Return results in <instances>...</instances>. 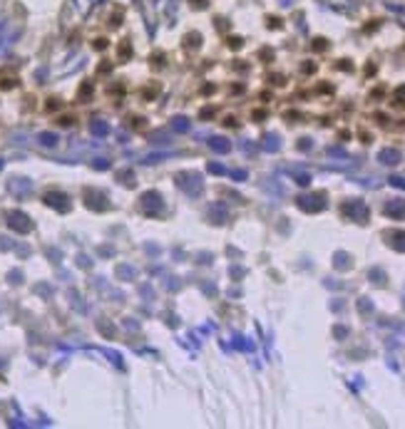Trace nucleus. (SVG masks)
<instances>
[{"mask_svg":"<svg viewBox=\"0 0 405 429\" xmlns=\"http://www.w3.org/2000/svg\"><path fill=\"white\" fill-rule=\"evenodd\" d=\"M378 161L383 166H395V164H400V151L398 149H380L378 151Z\"/></svg>","mask_w":405,"mask_h":429,"instance_id":"3","label":"nucleus"},{"mask_svg":"<svg viewBox=\"0 0 405 429\" xmlns=\"http://www.w3.org/2000/svg\"><path fill=\"white\" fill-rule=\"evenodd\" d=\"M209 171H212V174H224V166H219V164H209Z\"/></svg>","mask_w":405,"mask_h":429,"instance_id":"17","label":"nucleus"},{"mask_svg":"<svg viewBox=\"0 0 405 429\" xmlns=\"http://www.w3.org/2000/svg\"><path fill=\"white\" fill-rule=\"evenodd\" d=\"M388 236V243L395 248V251H403L405 253V231H390L385 234Z\"/></svg>","mask_w":405,"mask_h":429,"instance_id":"5","label":"nucleus"},{"mask_svg":"<svg viewBox=\"0 0 405 429\" xmlns=\"http://www.w3.org/2000/svg\"><path fill=\"white\" fill-rule=\"evenodd\" d=\"M142 201H144L147 213H149V211L159 213V208H162V203H159V193H144V196H142Z\"/></svg>","mask_w":405,"mask_h":429,"instance_id":"6","label":"nucleus"},{"mask_svg":"<svg viewBox=\"0 0 405 429\" xmlns=\"http://www.w3.org/2000/svg\"><path fill=\"white\" fill-rule=\"evenodd\" d=\"M358 310H360V313H370V310H373V305L368 303V298H360V300H358Z\"/></svg>","mask_w":405,"mask_h":429,"instance_id":"14","label":"nucleus"},{"mask_svg":"<svg viewBox=\"0 0 405 429\" xmlns=\"http://www.w3.org/2000/svg\"><path fill=\"white\" fill-rule=\"evenodd\" d=\"M186 127H189V124H186V119H184V117H176V119H174V129L186 132Z\"/></svg>","mask_w":405,"mask_h":429,"instance_id":"15","label":"nucleus"},{"mask_svg":"<svg viewBox=\"0 0 405 429\" xmlns=\"http://www.w3.org/2000/svg\"><path fill=\"white\" fill-rule=\"evenodd\" d=\"M92 129H95V132H97V134H105V132H107V127H105V124H95V127H92Z\"/></svg>","mask_w":405,"mask_h":429,"instance_id":"18","label":"nucleus"},{"mask_svg":"<svg viewBox=\"0 0 405 429\" xmlns=\"http://www.w3.org/2000/svg\"><path fill=\"white\" fill-rule=\"evenodd\" d=\"M279 146H281V139L276 134H266L264 137V149L266 151H279Z\"/></svg>","mask_w":405,"mask_h":429,"instance_id":"8","label":"nucleus"},{"mask_svg":"<svg viewBox=\"0 0 405 429\" xmlns=\"http://www.w3.org/2000/svg\"><path fill=\"white\" fill-rule=\"evenodd\" d=\"M336 335H338V337H346L348 330H346V328H336Z\"/></svg>","mask_w":405,"mask_h":429,"instance_id":"20","label":"nucleus"},{"mask_svg":"<svg viewBox=\"0 0 405 429\" xmlns=\"http://www.w3.org/2000/svg\"><path fill=\"white\" fill-rule=\"evenodd\" d=\"M209 216H217V219H219L217 224H222V221L227 219V211H224V206H214V208L209 211Z\"/></svg>","mask_w":405,"mask_h":429,"instance_id":"11","label":"nucleus"},{"mask_svg":"<svg viewBox=\"0 0 405 429\" xmlns=\"http://www.w3.org/2000/svg\"><path fill=\"white\" fill-rule=\"evenodd\" d=\"M343 213H346L350 221H360V224L368 221V206L363 201H348V203H343Z\"/></svg>","mask_w":405,"mask_h":429,"instance_id":"2","label":"nucleus"},{"mask_svg":"<svg viewBox=\"0 0 405 429\" xmlns=\"http://www.w3.org/2000/svg\"><path fill=\"white\" fill-rule=\"evenodd\" d=\"M293 179H296V184H301V186H308V184H311V176H308V174H298V171H293Z\"/></svg>","mask_w":405,"mask_h":429,"instance_id":"12","label":"nucleus"},{"mask_svg":"<svg viewBox=\"0 0 405 429\" xmlns=\"http://www.w3.org/2000/svg\"><path fill=\"white\" fill-rule=\"evenodd\" d=\"M395 102H398V104H405V87L395 90Z\"/></svg>","mask_w":405,"mask_h":429,"instance_id":"16","label":"nucleus"},{"mask_svg":"<svg viewBox=\"0 0 405 429\" xmlns=\"http://www.w3.org/2000/svg\"><path fill=\"white\" fill-rule=\"evenodd\" d=\"M298 146H301V149H308V146H311V139H301V144H298Z\"/></svg>","mask_w":405,"mask_h":429,"instance_id":"21","label":"nucleus"},{"mask_svg":"<svg viewBox=\"0 0 405 429\" xmlns=\"http://www.w3.org/2000/svg\"><path fill=\"white\" fill-rule=\"evenodd\" d=\"M333 266H336V268H341V271L350 268V256H348V253H336V261H333Z\"/></svg>","mask_w":405,"mask_h":429,"instance_id":"9","label":"nucleus"},{"mask_svg":"<svg viewBox=\"0 0 405 429\" xmlns=\"http://www.w3.org/2000/svg\"><path fill=\"white\" fill-rule=\"evenodd\" d=\"M368 276H370V281H373L375 286H383V283H385V273H383V271H378V268H370V273H368Z\"/></svg>","mask_w":405,"mask_h":429,"instance_id":"10","label":"nucleus"},{"mask_svg":"<svg viewBox=\"0 0 405 429\" xmlns=\"http://www.w3.org/2000/svg\"><path fill=\"white\" fill-rule=\"evenodd\" d=\"M298 208L301 211H308V213H318L326 208V196L323 193H311V196H298L296 198Z\"/></svg>","mask_w":405,"mask_h":429,"instance_id":"1","label":"nucleus"},{"mask_svg":"<svg viewBox=\"0 0 405 429\" xmlns=\"http://www.w3.org/2000/svg\"><path fill=\"white\" fill-rule=\"evenodd\" d=\"M385 216H390V219H403V216H405V201H403V198L388 201V203H385Z\"/></svg>","mask_w":405,"mask_h":429,"instance_id":"4","label":"nucleus"},{"mask_svg":"<svg viewBox=\"0 0 405 429\" xmlns=\"http://www.w3.org/2000/svg\"><path fill=\"white\" fill-rule=\"evenodd\" d=\"M209 146H212L217 154H227V151L231 149V144H229L227 139H222V137H214V139L209 142Z\"/></svg>","mask_w":405,"mask_h":429,"instance_id":"7","label":"nucleus"},{"mask_svg":"<svg viewBox=\"0 0 405 429\" xmlns=\"http://www.w3.org/2000/svg\"><path fill=\"white\" fill-rule=\"evenodd\" d=\"M388 181H390V186H395V189H405V176H390Z\"/></svg>","mask_w":405,"mask_h":429,"instance_id":"13","label":"nucleus"},{"mask_svg":"<svg viewBox=\"0 0 405 429\" xmlns=\"http://www.w3.org/2000/svg\"><path fill=\"white\" fill-rule=\"evenodd\" d=\"M313 48H316V50H326V40H316Z\"/></svg>","mask_w":405,"mask_h":429,"instance_id":"19","label":"nucleus"}]
</instances>
